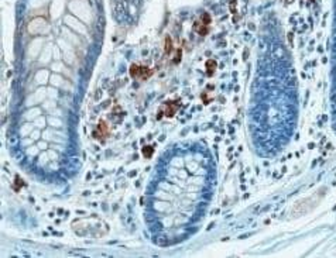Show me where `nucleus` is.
<instances>
[{
  "mask_svg": "<svg viewBox=\"0 0 336 258\" xmlns=\"http://www.w3.org/2000/svg\"><path fill=\"white\" fill-rule=\"evenodd\" d=\"M319 199H321V197H315V195H313V196H311L308 199H304V200H301V202H297L295 206H294V209L291 210V214H294V217H298V216H301L302 213L309 212L312 207L316 206V203L319 202Z\"/></svg>",
  "mask_w": 336,
  "mask_h": 258,
  "instance_id": "obj_1",
  "label": "nucleus"
},
{
  "mask_svg": "<svg viewBox=\"0 0 336 258\" xmlns=\"http://www.w3.org/2000/svg\"><path fill=\"white\" fill-rule=\"evenodd\" d=\"M153 75V71L147 66H140V65H131L130 66V76L139 80H145Z\"/></svg>",
  "mask_w": 336,
  "mask_h": 258,
  "instance_id": "obj_2",
  "label": "nucleus"
},
{
  "mask_svg": "<svg viewBox=\"0 0 336 258\" xmlns=\"http://www.w3.org/2000/svg\"><path fill=\"white\" fill-rule=\"evenodd\" d=\"M107 135H109V129H107V126H106L104 121H100V123L98 124V129L95 130V133H93V137L98 138L99 141L103 142Z\"/></svg>",
  "mask_w": 336,
  "mask_h": 258,
  "instance_id": "obj_3",
  "label": "nucleus"
},
{
  "mask_svg": "<svg viewBox=\"0 0 336 258\" xmlns=\"http://www.w3.org/2000/svg\"><path fill=\"white\" fill-rule=\"evenodd\" d=\"M178 109H180V102H178V100H175V102L169 100V102H167V103H165V116L172 117L175 113H177Z\"/></svg>",
  "mask_w": 336,
  "mask_h": 258,
  "instance_id": "obj_4",
  "label": "nucleus"
},
{
  "mask_svg": "<svg viewBox=\"0 0 336 258\" xmlns=\"http://www.w3.org/2000/svg\"><path fill=\"white\" fill-rule=\"evenodd\" d=\"M153 147H150V145H147V147H144L143 148V155L145 157V158H150L151 155H153Z\"/></svg>",
  "mask_w": 336,
  "mask_h": 258,
  "instance_id": "obj_5",
  "label": "nucleus"
},
{
  "mask_svg": "<svg viewBox=\"0 0 336 258\" xmlns=\"http://www.w3.org/2000/svg\"><path fill=\"white\" fill-rule=\"evenodd\" d=\"M206 65H208V68H210V69H209V75H210V74H212V68L215 69V68H216V64H215L213 61H208Z\"/></svg>",
  "mask_w": 336,
  "mask_h": 258,
  "instance_id": "obj_6",
  "label": "nucleus"
},
{
  "mask_svg": "<svg viewBox=\"0 0 336 258\" xmlns=\"http://www.w3.org/2000/svg\"><path fill=\"white\" fill-rule=\"evenodd\" d=\"M165 45H167V47H165V52H169L171 51V38L165 39Z\"/></svg>",
  "mask_w": 336,
  "mask_h": 258,
  "instance_id": "obj_7",
  "label": "nucleus"
}]
</instances>
